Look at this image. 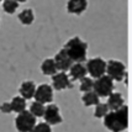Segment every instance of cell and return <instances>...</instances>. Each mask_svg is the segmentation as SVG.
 Returning <instances> with one entry per match:
<instances>
[{
    "label": "cell",
    "mask_w": 132,
    "mask_h": 132,
    "mask_svg": "<svg viewBox=\"0 0 132 132\" xmlns=\"http://www.w3.org/2000/svg\"><path fill=\"white\" fill-rule=\"evenodd\" d=\"M93 92L95 93L99 98H108L111 93H114V81L111 80L108 75H103V77L94 80Z\"/></svg>",
    "instance_id": "obj_4"
},
{
    "label": "cell",
    "mask_w": 132,
    "mask_h": 132,
    "mask_svg": "<svg viewBox=\"0 0 132 132\" xmlns=\"http://www.w3.org/2000/svg\"><path fill=\"white\" fill-rule=\"evenodd\" d=\"M29 111H30V114L32 116H35L36 119L41 117V116H43V114H45V105L37 103V101H34V103L30 105Z\"/></svg>",
    "instance_id": "obj_19"
},
{
    "label": "cell",
    "mask_w": 132,
    "mask_h": 132,
    "mask_svg": "<svg viewBox=\"0 0 132 132\" xmlns=\"http://www.w3.org/2000/svg\"><path fill=\"white\" fill-rule=\"evenodd\" d=\"M10 105H11L12 112H16V114H20L26 110V100L22 99L21 96L12 98V100L10 101Z\"/></svg>",
    "instance_id": "obj_17"
},
{
    "label": "cell",
    "mask_w": 132,
    "mask_h": 132,
    "mask_svg": "<svg viewBox=\"0 0 132 132\" xmlns=\"http://www.w3.org/2000/svg\"><path fill=\"white\" fill-rule=\"evenodd\" d=\"M69 79L72 80H81L86 77V69L83 63H73L69 68Z\"/></svg>",
    "instance_id": "obj_12"
},
{
    "label": "cell",
    "mask_w": 132,
    "mask_h": 132,
    "mask_svg": "<svg viewBox=\"0 0 132 132\" xmlns=\"http://www.w3.org/2000/svg\"><path fill=\"white\" fill-rule=\"evenodd\" d=\"M53 61H54V64H56L57 70L63 72V73H65L67 70H69V68H70L72 64H73V62H72L70 58L68 57V54H67V52H65L64 48H62L59 52H57V54L54 56Z\"/></svg>",
    "instance_id": "obj_10"
},
{
    "label": "cell",
    "mask_w": 132,
    "mask_h": 132,
    "mask_svg": "<svg viewBox=\"0 0 132 132\" xmlns=\"http://www.w3.org/2000/svg\"><path fill=\"white\" fill-rule=\"evenodd\" d=\"M105 74L109 77L111 80L114 81H121L123 80L126 73V67L125 64L120 62V61H116V59H110L106 62V70H105Z\"/></svg>",
    "instance_id": "obj_3"
},
{
    "label": "cell",
    "mask_w": 132,
    "mask_h": 132,
    "mask_svg": "<svg viewBox=\"0 0 132 132\" xmlns=\"http://www.w3.org/2000/svg\"><path fill=\"white\" fill-rule=\"evenodd\" d=\"M41 72L45 75H51V77L57 73V68H56L53 58H47V59H45L42 62V64H41Z\"/></svg>",
    "instance_id": "obj_15"
},
{
    "label": "cell",
    "mask_w": 132,
    "mask_h": 132,
    "mask_svg": "<svg viewBox=\"0 0 132 132\" xmlns=\"http://www.w3.org/2000/svg\"><path fill=\"white\" fill-rule=\"evenodd\" d=\"M93 84H94V80H93L92 78H83L80 80V92L81 93H89L93 90Z\"/></svg>",
    "instance_id": "obj_22"
},
{
    "label": "cell",
    "mask_w": 132,
    "mask_h": 132,
    "mask_svg": "<svg viewBox=\"0 0 132 132\" xmlns=\"http://www.w3.org/2000/svg\"><path fill=\"white\" fill-rule=\"evenodd\" d=\"M17 19L22 25L30 26L35 21V14L32 11V9H25L17 15Z\"/></svg>",
    "instance_id": "obj_16"
},
{
    "label": "cell",
    "mask_w": 132,
    "mask_h": 132,
    "mask_svg": "<svg viewBox=\"0 0 132 132\" xmlns=\"http://www.w3.org/2000/svg\"><path fill=\"white\" fill-rule=\"evenodd\" d=\"M68 57L73 63H83L86 59V53H88V43L83 41L80 37L75 36L64 45L63 47Z\"/></svg>",
    "instance_id": "obj_2"
},
{
    "label": "cell",
    "mask_w": 132,
    "mask_h": 132,
    "mask_svg": "<svg viewBox=\"0 0 132 132\" xmlns=\"http://www.w3.org/2000/svg\"><path fill=\"white\" fill-rule=\"evenodd\" d=\"M45 122L50 126H56L63 122V117L61 116L59 108L54 104H50L48 106L45 108V114H43Z\"/></svg>",
    "instance_id": "obj_7"
},
{
    "label": "cell",
    "mask_w": 132,
    "mask_h": 132,
    "mask_svg": "<svg viewBox=\"0 0 132 132\" xmlns=\"http://www.w3.org/2000/svg\"><path fill=\"white\" fill-rule=\"evenodd\" d=\"M36 123H37L36 117L30 114L29 110L17 114V117L15 119V127L19 132H31L32 128L36 126Z\"/></svg>",
    "instance_id": "obj_5"
},
{
    "label": "cell",
    "mask_w": 132,
    "mask_h": 132,
    "mask_svg": "<svg viewBox=\"0 0 132 132\" xmlns=\"http://www.w3.org/2000/svg\"><path fill=\"white\" fill-rule=\"evenodd\" d=\"M31 132H52V127L47 125L46 122H40V123H36V126L32 128Z\"/></svg>",
    "instance_id": "obj_23"
},
{
    "label": "cell",
    "mask_w": 132,
    "mask_h": 132,
    "mask_svg": "<svg viewBox=\"0 0 132 132\" xmlns=\"http://www.w3.org/2000/svg\"><path fill=\"white\" fill-rule=\"evenodd\" d=\"M88 1L86 0H69L67 3V11L69 14L80 15L86 10Z\"/></svg>",
    "instance_id": "obj_11"
},
{
    "label": "cell",
    "mask_w": 132,
    "mask_h": 132,
    "mask_svg": "<svg viewBox=\"0 0 132 132\" xmlns=\"http://www.w3.org/2000/svg\"><path fill=\"white\" fill-rule=\"evenodd\" d=\"M104 125L111 132H122L128 127V108L123 105L122 108L109 111L104 117Z\"/></svg>",
    "instance_id": "obj_1"
},
{
    "label": "cell",
    "mask_w": 132,
    "mask_h": 132,
    "mask_svg": "<svg viewBox=\"0 0 132 132\" xmlns=\"http://www.w3.org/2000/svg\"><path fill=\"white\" fill-rule=\"evenodd\" d=\"M35 92H36V85H35L34 81H31V80L23 81L22 84L20 85V88H19L20 96L22 99H25V100L34 98Z\"/></svg>",
    "instance_id": "obj_13"
},
{
    "label": "cell",
    "mask_w": 132,
    "mask_h": 132,
    "mask_svg": "<svg viewBox=\"0 0 132 132\" xmlns=\"http://www.w3.org/2000/svg\"><path fill=\"white\" fill-rule=\"evenodd\" d=\"M1 4H3L4 11H5L6 14H9V15L15 14V11L17 10V7L20 5V3H19V1H15V0H5V1H3Z\"/></svg>",
    "instance_id": "obj_20"
},
{
    "label": "cell",
    "mask_w": 132,
    "mask_h": 132,
    "mask_svg": "<svg viewBox=\"0 0 132 132\" xmlns=\"http://www.w3.org/2000/svg\"><path fill=\"white\" fill-rule=\"evenodd\" d=\"M35 101L42 104H50L53 100V89L51 85L48 84H41L40 86L36 88V92H35Z\"/></svg>",
    "instance_id": "obj_8"
},
{
    "label": "cell",
    "mask_w": 132,
    "mask_h": 132,
    "mask_svg": "<svg viewBox=\"0 0 132 132\" xmlns=\"http://www.w3.org/2000/svg\"><path fill=\"white\" fill-rule=\"evenodd\" d=\"M106 106L109 111H115V110L120 109L123 106V98H122V94L121 93H111L109 96H108V103Z\"/></svg>",
    "instance_id": "obj_14"
},
{
    "label": "cell",
    "mask_w": 132,
    "mask_h": 132,
    "mask_svg": "<svg viewBox=\"0 0 132 132\" xmlns=\"http://www.w3.org/2000/svg\"><path fill=\"white\" fill-rule=\"evenodd\" d=\"M0 111L3 112V114H11L12 110H11V105H10V103H3L1 105H0Z\"/></svg>",
    "instance_id": "obj_24"
},
{
    "label": "cell",
    "mask_w": 132,
    "mask_h": 132,
    "mask_svg": "<svg viewBox=\"0 0 132 132\" xmlns=\"http://www.w3.org/2000/svg\"><path fill=\"white\" fill-rule=\"evenodd\" d=\"M52 89L54 90H63V89H68L72 86V83H70V79L67 73H63V72H57L54 75H52Z\"/></svg>",
    "instance_id": "obj_9"
},
{
    "label": "cell",
    "mask_w": 132,
    "mask_h": 132,
    "mask_svg": "<svg viewBox=\"0 0 132 132\" xmlns=\"http://www.w3.org/2000/svg\"><path fill=\"white\" fill-rule=\"evenodd\" d=\"M109 114V109L106 106V104L104 103H99L96 106H95V110H94V116L96 119H103Z\"/></svg>",
    "instance_id": "obj_21"
},
{
    "label": "cell",
    "mask_w": 132,
    "mask_h": 132,
    "mask_svg": "<svg viewBox=\"0 0 132 132\" xmlns=\"http://www.w3.org/2000/svg\"><path fill=\"white\" fill-rule=\"evenodd\" d=\"M81 101H83V104L85 106H96L100 103V98L92 90V92H89V93H85L81 96Z\"/></svg>",
    "instance_id": "obj_18"
},
{
    "label": "cell",
    "mask_w": 132,
    "mask_h": 132,
    "mask_svg": "<svg viewBox=\"0 0 132 132\" xmlns=\"http://www.w3.org/2000/svg\"><path fill=\"white\" fill-rule=\"evenodd\" d=\"M86 73H89V75L92 78H100L105 75V70H106V62L104 61L103 58L95 57L89 59L85 64Z\"/></svg>",
    "instance_id": "obj_6"
}]
</instances>
